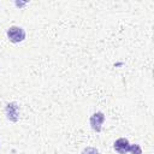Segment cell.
Returning <instances> with one entry per match:
<instances>
[{
	"instance_id": "cell-1",
	"label": "cell",
	"mask_w": 154,
	"mask_h": 154,
	"mask_svg": "<svg viewBox=\"0 0 154 154\" xmlns=\"http://www.w3.org/2000/svg\"><path fill=\"white\" fill-rule=\"evenodd\" d=\"M25 30L22 28V26H17V25H13V26H10L7 29V37L8 40L12 42V43H19V42H23L25 40Z\"/></svg>"
},
{
	"instance_id": "cell-2",
	"label": "cell",
	"mask_w": 154,
	"mask_h": 154,
	"mask_svg": "<svg viewBox=\"0 0 154 154\" xmlns=\"http://www.w3.org/2000/svg\"><path fill=\"white\" fill-rule=\"evenodd\" d=\"M5 114H6V118L12 122V123H16L18 122L19 119V106L17 102H8L5 107Z\"/></svg>"
},
{
	"instance_id": "cell-3",
	"label": "cell",
	"mask_w": 154,
	"mask_h": 154,
	"mask_svg": "<svg viewBox=\"0 0 154 154\" xmlns=\"http://www.w3.org/2000/svg\"><path fill=\"white\" fill-rule=\"evenodd\" d=\"M105 122V114L102 112H95L91 114L90 119H89V123H90V126L94 131L96 132H100L101 129H102V124Z\"/></svg>"
},
{
	"instance_id": "cell-4",
	"label": "cell",
	"mask_w": 154,
	"mask_h": 154,
	"mask_svg": "<svg viewBox=\"0 0 154 154\" xmlns=\"http://www.w3.org/2000/svg\"><path fill=\"white\" fill-rule=\"evenodd\" d=\"M113 149L118 154H126V153H129V149H130V142L126 138L120 137V138H118V140L114 141Z\"/></svg>"
},
{
	"instance_id": "cell-5",
	"label": "cell",
	"mask_w": 154,
	"mask_h": 154,
	"mask_svg": "<svg viewBox=\"0 0 154 154\" xmlns=\"http://www.w3.org/2000/svg\"><path fill=\"white\" fill-rule=\"evenodd\" d=\"M130 154H142V148L140 144L135 143V144H130V149H129Z\"/></svg>"
},
{
	"instance_id": "cell-6",
	"label": "cell",
	"mask_w": 154,
	"mask_h": 154,
	"mask_svg": "<svg viewBox=\"0 0 154 154\" xmlns=\"http://www.w3.org/2000/svg\"><path fill=\"white\" fill-rule=\"evenodd\" d=\"M81 154H99V150L96 148H94V147H87V148H84L82 150Z\"/></svg>"
},
{
	"instance_id": "cell-7",
	"label": "cell",
	"mask_w": 154,
	"mask_h": 154,
	"mask_svg": "<svg viewBox=\"0 0 154 154\" xmlns=\"http://www.w3.org/2000/svg\"><path fill=\"white\" fill-rule=\"evenodd\" d=\"M16 5H17V6H19V7H22V6H24V5H25V2H16Z\"/></svg>"
}]
</instances>
